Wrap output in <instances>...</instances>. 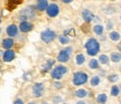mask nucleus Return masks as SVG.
Returning <instances> with one entry per match:
<instances>
[{
	"mask_svg": "<svg viewBox=\"0 0 121 104\" xmlns=\"http://www.w3.org/2000/svg\"><path fill=\"white\" fill-rule=\"evenodd\" d=\"M36 15H37V11L35 9V6H27L24 9L20 10L19 12V17H18V20L19 22L22 21H30L31 19H35L36 18Z\"/></svg>",
	"mask_w": 121,
	"mask_h": 104,
	"instance_id": "obj_1",
	"label": "nucleus"
},
{
	"mask_svg": "<svg viewBox=\"0 0 121 104\" xmlns=\"http://www.w3.org/2000/svg\"><path fill=\"white\" fill-rule=\"evenodd\" d=\"M84 48L86 50V54L89 56H95L98 55L100 52V42L98 39L91 37L85 42L84 44Z\"/></svg>",
	"mask_w": 121,
	"mask_h": 104,
	"instance_id": "obj_2",
	"label": "nucleus"
},
{
	"mask_svg": "<svg viewBox=\"0 0 121 104\" xmlns=\"http://www.w3.org/2000/svg\"><path fill=\"white\" fill-rule=\"evenodd\" d=\"M89 74L84 71H78V72H74L72 75V84L74 86H82L84 84H86L89 82Z\"/></svg>",
	"mask_w": 121,
	"mask_h": 104,
	"instance_id": "obj_3",
	"label": "nucleus"
},
{
	"mask_svg": "<svg viewBox=\"0 0 121 104\" xmlns=\"http://www.w3.org/2000/svg\"><path fill=\"white\" fill-rule=\"evenodd\" d=\"M51 73V77L55 81H60L62 78L64 77L65 75H67L69 73V68L67 66L63 65V64H60V65H56L53 67V69L49 72Z\"/></svg>",
	"mask_w": 121,
	"mask_h": 104,
	"instance_id": "obj_4",
	"label": "nucleus"
},
{
	"mask_svg": "<svg viewBox=\"0 0 121 104\" xmlns=\"http://www.w3.org/2000/svg\"><path fill=\"white\" fill-rule=\"evenodd\" d=\"M72 54H73V47H71V46L69 47H65L58 52V54H57V56H56V61L58 63H62L64 65L65 63L71 61Z\"/></svg>",
	"mask_w": 121,
	"mask_h": 104,
	"instance_id": "obj_5",
	"label": "nucleus"
},
{
	"mask_svg": "<svg viewBox=\"0 0 121 104\" xmlns=\"http://www.w3.org/2000/svg\"><path fill=\"white\" fill-rule=\"evenodd\" d=\"M57 36H58V35L53 30V29L46 28V29H44V30L40 33V40L45 44H49V43H52V42H54V40L57 38Z\"/></svg>",
	"mask_w": 121,
	"mask_h": 104,
	"instance_id": "obj_6",
	"label": "nucleus"
},
{
	"mask_svg": "<svg viewBox=\"0 0 121 104\" xmlns=\"http://www.w3.org/2000/svg\"><path fill=\"white\" fill-rule=\"evenodd\" d=\"M45 94V85L44 83L37 82L34 83L33 86H31V95L34 96L35 99H40L43 97Z\"/></svg>",
	"mask_w": 121,
	"mask_h": 104,
	"instance_id": "obj_7",
	"label": "nucleus"
},
{
	"mask_svg": "<svg viewBox=\"0 0 121 104\" xmlns=\"http://www.w3.org/2000/svg\"><path fill=\"white\" fill-rule=\"evenodd\" d=\"M45 12H46V16H47L48 18H55L60 15V8L57 4H55V2H51V4H48V7H47V9H46Z\"/></svg>",
	"mask_w": 121,
	"mask_h": 104,
	"instance_id": "obj_8",
	"label": "nucleus"
},
{
	"mask_svg": "<svg viewBox=\"0 0 121 104\" xmlns=\"http://www.w3.org/2000/svg\"><path fill=\"white\" fill-rule=\"evenodd\" d=\"M19 29H18V25L16 24H9L8 26L6 27V35H7V37L9 38H17L18 36H19Z\"/></svg>",
	"mask_w": 121,
	"mask_h": 104,
	"instance_id": "obj_9",
	"label": "nucleus"
},
{
	"mask_svg": "<svg viewBox=\"0 0 121 104\" xmlns=\"http://www.w3.org/2000/svg\"><path fill=\"white\" fill-rule=\"evenodd\" d=\"M34 27V24L31 21H22L18 24V29H19V33L22 34H28L30 31H33Z\"/></svg>",
	"mask_w": 121,
	"mask_h": 104,
	"instance_id": "obj_10",
	"label": "nucleus"
},
{
	"mask_svg": "<svg viewBox=\"0 0 121 104\" xmlns=\"http://www.w3.org/2000/svg\"><path fill=\"white\" fill-rule=\"evenodd\" d=\"M15 39L13 38H9V37H4V38L1 39L0 42V47L2 48L4 50H9V49H13L15 47Z\"/></svg>",
	"mask_w": 121,
	"mask_h": 104,
	"instance_id": "obj_11",
	"label": "nucleus"
},
{
	"mask_svg": "<svg viewBox=\"0 0 121 104\" xmlns=\"http://www.w3.org/2000/svg\"><path fill=\"white\" fill-rule=\"evenodd\" d=\"M17 56V53L15 52L13 49H9V50H4V55L1 57V59L4 63H11L15 61V58Z\"/></svg>",
	"mask_w": 121,
	"mask_h": 104,
	"instance_id": "obj_12",
	"label": "nucleus"
},
{
	"mask_svg": "<svg viewBox=\"0 0 121 104\" xmlns=\"http://www.w3.org/2000/svg\"><path fill=\"white\" fill-rule=\"evenodd\" d=\"M48 4H49V2H48L47 0H38V1H36V4H35L34 6H35L36 11L43 12V11H46Z\"/></svg>",
	"mask_w": 121,
	"mask_h": 104,
	"instance_id": "obj_13",
	"label": "nucleus"
},
{
	"mask_svg": "<svg viewBox=\"0 0 121 104\" xmlns=\"http://www.w3.org/2000/svg\"><path fill=\"white\" fill-rule=\"evenodd\" d=\"M74 95H75V97L82 100V99H85V97H87V96L90 95V91L86 90V88H84V87H80L78 90H75Z\"/></svg>",
	"mask_w": 121,
	"mask_h": 104,
	"instance_id": "obj_14",
	"label": "nucleus"
},
{
	"mask_svg": "<svg viewBox=\"0 0 121 104\" xmlns=\"http://www.w3.org/2000/svg\"><path fill=\"white\" fill-rule=\"evenodd\" d=\"M85 61H86V58H85V55L83 53L75 54V56H74V64L76 66H83Z\"/></svg>",
	"mask_w": 121,
	"mask_h": 104,
	"instance_id": "obj_15",
	"label": "nucleus"
},
{
	"mask_svg": "<svg viewBox=\"0 0 121 104\" xmlns=\"http://www.w3.org/2000/svg\"><path fill=\"white\" fill-rule=\"evenodd\" d=\"M82 18L85 22H91L94 19V15L91 12L90 9H83L82 10Z\"/></svg>",
	"mask_w": 121,
	"mask_h": 104,
	"instance_id": "obj_16",
	"label": "nucleus"
},
{
	"mask_svg": "<svg viewBox=\"0 0 121 104\" xmlns=\"http://www.w3.org/2000/svg\"><path fill=\"white\" fill-rule=\"evenodd\" d=\"M89 84H90L91 87H98L101 84V77L99 75H94L89 79Z\"/></svg>",
	"mask_w": 121,
	"mask_h": 104,
	"instance_id": "obj_17",
	"label": "nucleus"
},
{
	"mask_svg": "<svg viewBox=\"0 0 121 104\" xmlns=\"http://www.w3.org/2000/svg\"><path fill=\"white\" fill-rule=\"evenodd\" d=\"M95 101L98 104H105L108 102V95L105 93H99L95 95Z\"/></svg>",
	"mask_w": 121,
	"mask_h": 104,
	"instance_id": "obj_18",
	"label": "nucleus"
},
{
	"mask_svg": "<svg viewBox=\"0 0 121 104\" xmlns=\"http://www.w3.org/2000/svg\"><path fill=\"white\" fill-rule=\"evenodd\" d=\"M92 31L96 36H102L104 33V26H102L101 24H95L93 28H92Z\"/></svg>",
	"mask_w": 121,
	"mask_h": 104,
	"instance_id": "obj_19",
	"label": "nucleus"
},
{
	"mask_svg": "<svg viewBox=\"0 0 121 104\" xmlns=\"http://www.w3.org/2000/svg\"><path fill=\"white\" fill-rule=\"evenodd\" d=\"M87 65H89V68L92 69V71H96V69L100 68V63L96 58H91L87 63Z\"/></svg>",
	"mask_w": 121,
	"mask_h": 104,
	"instance_id": "obj_20",
	"label": "nucleus"
},
{
	"mask_svg": "<svg viewBox=\"0 0 121 104\" xmlns=\"http://www.w3.org/2000/svg\"><path fill=\"white\" fill-rule=\"evenodd\" d=\"M54 65H55V61H54V59H48V61L45 63V65H44L43 71L45 73H46V72H51L53 69V67H54Z\"/></svg>",
	"mask_w": 121,
	"mask_h": 104,
	"instance_id": "obj_21",
	"label": "nucleus"
},
{
	"mask_svg": "<svg viewBox=\"0 0 121 104\" xmlns=\"http://www.w3.org/2000/svg\"><path fill=\"white\" fill-rule=\"evenodd\" d=\"M110 58L113 63H119L121 62V53L119 52H112L111 55H110Z\"/></svg>",
	"mask_w": 121,
	"mask_h": 104,
	"instance_id": "obj_22",
	"label": "nucleus"
},
{
	"mask_svg": "<svg viewBox=\"0 0 121 104\" xmlns=\"http://www.w3.org/2000/svg\"><path fill=\"white\" fill-rule=\"evenodd\" d=\"M99 63L100 65H108L109 64V61H110V58H109L108 55H105V54H101L99 56Z\"/></svg>",
	"mask_w": 121,
	"mask_h": 104,
	"instance_id": "obj_23",
	"label": "nucleus"
},
{
	"mask_svg": "<svg viewBox=\"0 0 121 104\" xmlns=\"http://www.w3.org/2000/svg\"><path fill=\"white\" fill-rule=\"evenodd\" d=\"M57 39H58L60 44H62V45H67V44H69V42H71L69 37L66 36V35H60V36H57Z\"/></svg>",
	"mask_w": 121,
	"mask_h": 104,
	"instance_id": "obj_24",
	"label": "nucleus"
},
{
	"mask_svg": "<svg viewBox=\"0 0 121 104\" xmlns=\"http://www.w3.org/2000/svg\"><path fill=\"white\" fill-rule=\"evenodd\" d=\"M109 38H110V40H112V42H119L121 38V36L118 31H110Z\"/></svg>",
	"mask_w": 121,
	"mask_h": 104,
	"instance_id": "obj_25",
	"label": "nucleus"
},
{
	"mask_svg": "<svg viewBox=\"0 0 121 104\" xmlns=\"http://www.w3.org/2000/svg\"><path fill=\"white\" fill-rule=\"evenodd\" d=\"M110 94H111V96H119V94H120V88H119V86H117V85H113L112 87H111V90H110Z\"/></svg>",
	"mask_w": 121,
	"mask_h": 104,
	"instance_id": "obj_26",
	"label": "nucleus"
},
{
	"mask_svg": "<svg viewBox=\"0 0 121 104\" xmlns=\"http://www.w3.org/2000/svg\"><path fill=\"white\" fill-rule=\"evenodd\" d=\"M63 101H64V99H63V96L60 95V94H57V95H54L52 99V102L54 104H60L63 103Z\"/></svg>",
	"mask_w": 121,
	"mask_h": 104,
	"instance_id": "obj_27",
	"label": "nucleus"
},
{
	"mask_svg": "<svg viewBox=\"0 0 121 104\" xmlns=\"http://www.w3.org/2000/svg\"><path fill=\"white\" fill-rule=\"evenodd\" d=\"M108 81L111 83H116L119 81V75L117 74H112V75H109L108 76Z\"/></svg>",
	"mask_w": 121,
	"mask_h": 104,
	"instance_id": "obj_28",
	"label": "nucleus"
},
{
	"mask_svg": "<svg viewBox=\"0 0 121 104\" xmlns=\"http://www.w3.org/2000/svg\"><path fill=\"white\" fill-rule=\"evenodd\" d=\"M53 86L55 87V88H57V90H60V88H62V87L64 86V84H63L62 82H60V81H54Z\"/></svg>",
	"mask_w": 121,
	"mask_h": 104,
	"instance_id": "obj_29",
	"label": "nucleus"
},
{
	"mask_svg": "<svg viewBox=\"0 0 121 104\" xmlns=\"http://www.w3.org/2000/svg\"><path fill=\"white\" fill-rule=\"evenodd\" d=\"M113 26H114V24H113L111 20H108V21H107V26L105 27H107V29H108V30H112Z\"/></svg>",
	"mask_w": 121,
	"mask_h": 104,
	"instance_id": "obj_30",
	"label": "nucleus"
},
{
	"mask_svg": "<svg viewBox=\"0 0 121 104\" xmlns=\"http://www.w3.org/2000/svg\"><path fill=\"white\" fill-rule=\"evenodd\" d=\"M13 104H25V102H24V100H22V97H17V99L13 102Z\"/></svg>",
	"mask_w": 121,
	"mask_h": 104,
	"instance_id": "obj_31",
	"label": "nucleus"
},
{
	"mask_svg": "<svg viewBox=\"0 0 121 104\" xmlns=\"http://www.w3.org/2000/svg\"><path fill=\"white\" fill-rule=\"evenodd\" d=\"M75 104H86V102L85 101H83V100H78L75 102Z\"/></svg>",
	"mask_w": 121,
	"mask_h": 104,
	"instance_id": "obj_32",
	"label": "nucleus"
},
{
	"mask_svg": "<svg viewBox=\"0 0 121 104\" xmlns=\"http://www.w3.org/2000/svg\"><path fill=\"white\" fill-rule=\"evenodd\" d=\"M38 104H51V103H49V102H48L47 100H42Z\"/></svg>",
	"mask_w": 121,
	"mask_h": 104,
	"instance_id": "obj_33",
	"label": "nucleus"
},
{
	"mask_svg": "<svg viewBox=\"0 0 121 104\" xmlns=\"http://www.w3.org/2000/svg\"><path fill=\"white\" fill-rule=\"evenodd\" d=\"M62 2H63V4H71L72 0H62Z\"/></svg>",
	"mask_w": 121,
	"mask_h": 104,
	"instance_id": "obj_34",
	"label": "nucleus"
},
{
	"mask_svg": "<svg viewBox=\"0 0 121 104\" xmlns=\"http://www.w3.org/2000/svg\"><path fill=\"white\" fill-rule=\"evenodd\" d=\"M4 50L1 47H0V57H2V55H4Z\"/></svg>",
	"mask_w": 121,
	"mask_h": 104,
	"instance_id": "obj_35",
	"label": "nucleus"
},
{
	"mask_svg": "<svg viewBox=\"0 0 121 104\" xmlns=\"http://www.w3.org/2000/svg\"><path fill=\"white\" fill-rule=\"evenodd\" d=\"M27 104H37V103H36L35 101H29V102H28Z\"/></svg>",
	"mask_w": 121,
	"mask_h": 104,
	"instance_id": "obj_36",
	"label": "nucleus"
},
{
	"mask_svg": "<svg viewBox=\"0 0 121 104\" xmlns=\"http://www.w3.org/2000/svg\"><path fill=\"white\" fill-rule=\"evenodd\" d=\"M118 49L121 52V43H119V45H118Z\"/></svg>",
	"mask_w": 121,
	"mask_h": 104,
	"instance_id": "obj_37",
	"label": "nucleus"
},
{
	"mask_svg": "<svg viewBox=\"0 0 121 104\" xmlns=\"http://www.w3.org/2000/svg\"><path fill=\"white\" fill-rule=\"evenodd\" d=\"M119 88H120V91H121V84H120V86H119Z\"/></svg>",
	"mask_w": 121,
	"mask_h": 104,
	"instance_id": "obj_38",
	"label": "nucleus"
},
{
	"mask_svg": "<svg viewBox=\"0 0 121 104\" xmlns=\"http://www.w3.org/2000/svg\"><path fill=\"white\" fill-rule=\"evenodd\" d=\"M0 75H1V68H0Z\"/></svg>",
	"mask_w": 121,
	"mask_h": 104,
	"instance_id": "obj_39",
	"label": "nucleus"
},
{
	"mask_svg": "<svg viewBox=\"0 0 121 104\" xmlns=\"http://www.w3.org/2000/svg\"><path fill=\"white\" fill-rule=\"evenodd\" d=\"M60 104H67V103H60Z\"/></svg>",
	"mask_w": 121,
	"mask_h": 104,
	"instance_id": "obj_40",
	"label": "nucleus"
},
{
	"mask_svg": "<svg viewBox=\"0 0 121 104\" xmlns=\"http://www.w3.org/2000/svg\"><path fill=\"white\" fill-rule=\"evenodd\" d=\"M120 20H121V16H120Z\"/></svg>",
	"mask_w": 121,
	"mask_h": 104,
	"instance_id": "obj_41",
	"label": "nucleus"
}]
</instances>
